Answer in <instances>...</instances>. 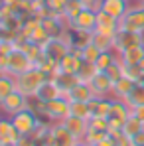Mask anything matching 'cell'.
<instances>
[{
  "mask_svg": "<svg viewBox=\"0 0 144 146\" xmlns=\"http://www.w3.org/2000/svg\"><path fill=\"white\" fill-rule=\"evenodd\" d=\"M48 79H49V77L42 71V69H38V67H32V69H28L26 73L18 75V77H14V81H16V89H18L20 93H24L28 99L36 97L38 91H40V87H42Z\"/></svg>",
  "mask_w": 144,
  "mask_h": 146,
  "instance_id": "obj_1",
  "label": "cell"
},
{
  "mask_svg": "<svg viewBox=\"0 0 144 146\" xmlns=\"http://www.w3.org/2000/svg\"><path fill=\"white\" fill-rule=\"evenodd\" d=\"M120 30L126 32H136V34H144V6L142 4H130L128 12L119 20Z\"/></svg>",
  "mask_w": 144,
  "mask_h": 146,
  "instance_id": "obj_2",
  "label": "cell"
},
{
  "mask_svg": "<svg viewBox=\"0 0 144 146\" xmlns=\"http://www.w3.org/2000/svg\"><path fill=\"white\" fill-rule=\"evenodd\" d=\"M12 122H14V126L18 128V132L22 134V136H30L36 128H38V124L42 122V119L28 107L24 111H20V113H16L14 117H10Z\"/></svg>",
  "mask_w": 144,
  "mask_h": 146,
  "instance_id": "obj_3",
  "label": "cell"
},
{
  "mask_svg": "<svg viewBox=\"0 0 144 146\" xmlns=\"http://www.w3.org/2000/svg\"><path fill=\"white\" fill-rule=\"evenodd\" d=\"M32 67H34V63L30 61V57L26 55L22 49L16 48L12 53L6 55V73L12 75V77H18V75L26 73L28 69H32Z\"/></svg>",
  "mask_w": 144,
  "mask_h": 146,
  "instance_id": "obj_4",
  "label": "cell"
},
{
  "mask_svg": "<svg viewBox=\"0 0 144 146\" xmlns=\"http://www.w3.org/2000/svg\"><path fill=\"white\" fill-rule=\"evenodd\" d=\"M28 107H30V99L26 97L24 93H20L18 89L12 91L8 97L0 103V111H2L4 115H8V117H14L16 113L24 111V109H28Z\"/></svg>",
  "mask_w": 144,
  "mask_h": 146,
  "instance_id": "obj_5",
  "label": "cell"
},
{
  "mask_svg": "<svg viewBox=\"0 0 144 146\" xmlns=\"http://www.w3.org/2000/svg\"><path fill=\"white\" fill-rule=\"evenodd\" d=\"M69 117V101L67 97H59L55 101L46 103V121L48 122H61Z\"/></svg>",
  "mask_w": 144,
  "mask_h": 146,
  "instance_id": "obj_6",
  "label": "cell"
},
{
  "mask_svg": "<svg viewBox=\"0 0 144 146\" xmlns=\"http://www.w3.org/2000/svg\"><path fill=\"white\" fill-rule=\"evenodd\" d=\"M136 46H144V34L119 30V34L115 36V51L117 53H122V51L136 48Z\"/></svg>",
  "mask_w": 144,
  "mask_h": 146,
  "instance_id": "obj_7",
  "label": "cell"
},
{
  "mask_svg": "<svg viewBox=\"0 0 144 146\" xmlns=\"http://www.w3.org/2000/svg\"><path fill=\"white\" fill-rule=\"evenodd\" d=\"M42 49H44V55L46 57H49L53 63H59L67 53H69V46L67 44H63L59 38H49L48 42L42 46Z\"/></svg>",
  "mask_w": 144,
  "mask_h": 146,
  "instance_id": "obj_8",
  "label": "cell"
},
{
  "mask_svg": "<svg viewBox=\"0 0 144 146\" xmlns=\"http://www.w3.org/2000/svg\"><path fill=\"white\" fill-rule=\"evenodd\" d=\"M77 142V136L65 128L63 122H51V146H75Z\"/></svg>",
  "mask_w": 144,
  "mask_h": 146,
  "instance_id": "obj_9",
  "label": "cell"
},
{
  "mask_svg": "<svg viewBox=\"0 0 144 146\" xmlns=\"http://www.w3.org/2000/svg\"><path fill=\"white\" fill-rule=\"evenodd\" d=\"M119 30H120V26H119V20H117V18L109 16V14L103 12V10L97 12V28H95L97 34H105V36L115 38V36L119 34Z\"/></svg>",
  "mask_w": 144,
  "mask_h": 146,
  "instance_id": "obj_10",
  "label": "cell"
},
{
  "mask_svg": "<svg viewBox=\"0 0 144 146\" xmlns=\"http://www.w3.org/2000/svg\"><path fill=\"white\" fill-rule=\"evenodd\" d=\"M49 79L51 81H55V85L61 89V93H63V97L71 91L73 87L79 83V77L75 75V73H65V71H61V67L57 65V69L49 75Z\"/></svg>",
  "mask_w": 144,
  "mask_h": 146,
  "instance_id": "obj_11",
  "label": "cell"
},
{
  "mask_svg": "<svg viewBox=\"0 0 144 146\" xmlns=\"http://www.w3.org/2000/svg\"><path fill=\"white\" fill-rule=\"evenodd\" d=\"M89 85H91L95 97H113V85H115V81H113L105 71L97 73L95 79H93Z\"/></svg>",
  "mask_w": 144,
  "mask_h": 146,
  "instance_id": "obj_12",
  "label": "cell"
},
{
  "mask_svg": "<svg viewBox=\"0 0 144 146\" xmlns=\"http://www.w3.org/2000/svg\"><path fill=\"white\" fill-rule=\"evenodd\" d=\"M0 136H2V140H4V146H16L18 144V140H20V132H18V128L14 126V122L12 119H0Z\"/></svg>",
  "mask_w": 144,
  "mask_h": 146,
  "instance_id": "obj_13",
  "label": "cell"
},
{
  "mask_svg": "<svg viewBox=\"0 0 144 146\" xmlns=\"http://www.w3.org/2000/svg\"><path fill=\"white\" fill-rule=\"evenodd\" d=\"M111 109H113V97H93L89 101V111L91 117H111Z\"/></svg>",
  "mask_w": 144,
  "mask_h": 146,
  "instance_id": "obj_14",
  "label": "cell"
},
{
  "mask_svg": "<svg viewBox=\"0 0 144 146\" xmlns=\"http://www.w3.org/2000/svg\"><path fill=\"white\" fill-rule=\"evenodd\" d=\"M128 8H130V2L126 0H101V10L117 20H120L128 12Z\"/></svg>",
  "mask_w": 144,
  "mask_h": 146,
  "instance_id": "obj_15",
  "label": "cell"
},
{
  "mask_svg": "<svg viewBox=\"0 0 144 146\" xmlns=\"http://www.w3.org/2000/svg\"><path fill=\"white\" fill-rule=\"evenodd\" d=\"M65 97H67L69 103H77V101H79V103H89L91 99L95 97V93H93V89H91L89 83H81V81H79Z\"/></svg>",
  "mask_w": 144,
  "mask_h": 146,
  "instance_id": "obj_16",
  "label": "cell"
},
{
  "mask_svg": "<svg viewBox=\"0 0 144 146\" xmlns=\"http://www.w3.org/2000/svg\"><path fill=\"white\" fill-rule=\"evenodd\" d=\"M63 124H65V128L77 136V140H83L85 138V134H87V130H89V121H85V119H79V117H65L63 119Z\"/></svg>",
  "mask_w": 144,
  "mask_h": 146,
  "instance_id": "obj_17",
  "label": "cell"
},
{
  "mask_svg": "<svg viewBox=\"0 0 144 146\" xmlns=\"http://www.w3.org/2000/svg\"><path fill=\"white\" fill-rule=\"evenodd\" d=\"M59 97H63L61 89L55 85V81L48 79V81L40 87L38 95H36L34 99H38V101H42V103H49V101H55V99H59Z\"/></svg>",
  "mask_w": 144,
  "mask_h": 146,
  "instance_id": "obj_18",
  "label": "cell"
},
{
  "mask_svg": "<svg viewBox=\"0 0 144 146\" xmlns=\"http://www.w3.org/2000/svg\"><path fill=\"white\" fill-rule=\"evenodd\" d=\"M71 28L87 30V32H95V28H97V12H93V10H83V12L73 20Z\"/></svg>",
  "mask_w": 144,
  "mask_h": 146,
  "instance_id": "obj_19",
  "label": "cell"
},
{
  "mask_svg": "<svg viewBox=\"0 0 144 146\" xmlns=\"http://www.w3.org/2000/svg\"><path fill=\"white\" fill-rule=\"evenodd\" d=\"M89 44H93V32L79 30V28H71V48L85 49Z\"/></svg>",
  "mask_w": 144,
  "mask_h": 146,
  "instance_id": "obj_20",
  "label": "cell"
},
{
  "mask_svg": "<svg viewBox=\"0 0 144 146\" xmlns=\"http://www.w3.org/2000/svg\"><path fill=\"white\" fill-rule=\"evenodd\" d=\"M136 83L134 81H130L128 77H120L119 81H115V85H113V99H119V101H124V99L128 97V93L132 91V87H134Z\"/></svg>",
  "mask_w": 144,
  "mask_h": 146,
  "instance_id": "obj_21",
  "label": "cell"
},
{
  "mask_svg": "<svg viewBox=\"0 0 144 146\" xmlns=\"http://www.w3.org/2000/svg\"><path fill=\"white\" fill-rule=\"evenodd\" d=\"M119 57L124 65H138L144 59V46H136V48L126 49V51L119 53Z\"/></svg>",
  "mask_w": 144,
  "mask_h": 146,
  "instance_id": "obj_22",
  "label": "cell"
},
{
  "mask_svg": "<svg viewBox=\"0 0 144 146\" xmlns=\"http://www.w3.org/2000/svg\"><path fill=\"white\" fill-rule=\"evenodd\" d=\"M85 61L81 59V57H77L75 53H71V49H69V53L59 61V67H61V71H65V73H75L77 75V71L81 69V65H83Z\"/></svg>",
  "mask_w": 144,
  "mask_h": 146,
  "instance_id": "obj_23",
  "label": "cell"
},
{
  "mask_svg": "<svg viewBox=\"0 0 144 146\" xmlns=\"http://www.w3.org/2000/svg\"><path fill=\"white\" fill-rule=\"evenodd\" d=\"M128 117H130V107H128L124 101L113 99V109H111V117H109V119L119 121V122H124Z\"/></svg>",
  "mask_w": 144,
  "mask_h": 146,
  "instance_id": "obj_24",
  "label": "cell"
},
{
  "mask_svg": "<svg viewBox=\"0 0 144 146\" xmlns=\"http://www.w3.org/2000/svg\"><path fill=\"white\" fill-rule=\"evenodd\" d=\"M12 91H16V81L8 73H0V103L8 97Z\"/></svg>",
  "mask_w": 144,
  "mask_h": 146,
  "instance_id": "obj_25",
  "label": "cell"
},
{
  "mask_svg": "<svg viewBox=\"0 0 144 146\" xmlns=\"http://www.w3.org/2000/svg\"><path fill=\"white\" fill-rule=\"evenodd\" d=\"M140 130H144V124L138 121L136 117H132V115H130V117L124 121V124H122V134H124V136H128V138L136 136Z\"/></svg>",
  "mask_w": 144,
  "mask_h": 146,
  "instance_id": "obj_26",
  "label": "cell"
},
{
  "mask_svg": "<svg viewBox=\"0 0 144 146\" xmlns=\"http://www.w3.org/2000/svg\"><path fill=\"white\" fill-rule=\"evenodd\" d=\"M124 103H126L130 109H134V107H138V105H144V85L136 83V85L132 87V91L128 93V97L124 99Z\"/></svg>",
  "mask_w": 144,
  "mask_h": 146,
  "instance_id": "obj_27",
  "label": "cell"
},
{
  "mask_svg": "<svg viewBox=\"0 0 144 146\" xmlns=\"http://www.w3.org/2000/svg\"><path fill=\"white\" fill-rule=\"evenodd\" d=\"M117 59H119V53L117 51H103L99 55V59L95 61V65H97L99 71H107L113 63H117Z\"/></svg>",
  "mask_w": 144,
  "mask_h": 146,
  "instance_id": "obj_28",
  "label": "cell"
},
{
  "mask_svg": "<svg viewBox=\"0 0 144 146\" xmlns=\"http://www.w3.org/2000/svg\"><path fill=\"white\" fill-rule=\"evenodd\" d=\"M93 44H95L101 51H115V38H111V36L93 32Z\"/></svg>",
  "mask_w": 144,
  "mask_h": 146,
  "instance_id": "obj_29",
  "label": "cell"
},
{
  "mask_svg": "<svg viewBox=\"0 0 144 146\" xmlns=\"http://www.w3.org/2000/svg\"><path fill=\"white\" fill-rule=\"evenodd\" d=\"M18 49H22V51H24L26 55L30 57V61H32L34 65H36V61H38V59L44 55V49H42V46H38V44H32V42H24V44H22V46H20Z\"/></svg>",
  "mask_w": 144,
  "mask_h": 146,
  "instance_id": "obj_30",
  "label": "cell"
},
{
  "mask_svg": "<svg viewBox=\"0 0 144 146\" xmlns=\"http://www.w3.org/2000/svg\"><path fill=\"white\" fill-rule=\"evenodd\" d=\"M99 73V69H97V65L95 63H83L81 65V69L77 71V77H79V81L81 83H91L93 79H95V75Z\"/></svg>",
  "mask_w": 144,
  "mask_h": 146,
  "instance_id": "obj_31",
  "label": "cell"
},
{
  "mask_svg": "<svg viewBox=\"0 0 144 146\" xmlns=\"http://www.w3.org/2000/svg\"><path fill=\"white\" fill-rule=\"evenodd\" d=\"M69 115L71 117H79V119H85L89 121L91 119V111H89V103H69Z\"/></svg>",
  "mask_w": 144,
  "mask_h": 146,
  "instance_id": "obj_32",
  "label": "cell"
},
{
  "mask_svg": "<svg viewBox=\"0 0 144 146\" xmlns=\"http://www.w3.org/2000/svg\"><path fill=\"white\" fill-rule=\"evenodd\" d=\"M49 130H51V122L42 121L40 124H38V128H36V130H34V132H32L30 136H32V140H34L36 144L40 146L42 142H44V138H46V136L49 134Z\"/></svg>",
  "mask_w": 144,
  "mask_h": 146,
  "instance_id": "obj_33",
  "label": "cell"
},
{
  "mask_svg": "<svg viewBox=\"0 0 144 146\" xmlns=\"http://www.w3.org/2000/svg\"><path fill=\"white\" fill-rule=\"evenodd\" d=\"M83 10H85V8L81 6V2H79V0H69V4H67V8H65V12H63V14H65V18H67V20L71 22V26H73V20H75Z\"/></svg>",
  "mask_w": 144,
  "mask_h": 146,
  "instance_id": "obj_34",
  "label": "cell"
},
{
  "mask_svg": "<svg viewBox=\"0 0 144 146\" xmlns=\"http://www.w3.org/2000/svg\"><path fill=\"white\" fill-rule=\"evenodd\" d=\"M107 136H109V132H105V130L89 128V130H87V134H85V138H83V142H87L89 146H95V144H99L103 138H107Z\"/></svg>",
  "mask_w": 144,
  "mask_h": 146,
  "instance_id": "obj_35",
  "label": "cell"
},
{
  "mask_svg": "<svg viewBox=\"0 0 144 146\" xmlns=\"http://www.w3.org/2000/svg\"><path fill=\"white\" fill-rule=\"evenodd\" d=\"M69 0H46V6L51 12V16H57V14H63L65 8H67Z\"/></svg>",
  "mask_w": 144,
  "mask_h": 146,
  "instance_id": "obj_36",
  "label": "cell"
},
{
  "mask_svg": "<svg viewBox=\"0 0 144 146\" xmlns=\"http://www.w3.org/2000/svg\"><path fill=\"white\" fill-rule=\"evenodd\" d=\"M122 77H128L130 81L138 83V79L142 77V69L138 65H124L122 63Z\"/></svg>",
  "mask_w": 144,
  "mask_h": 146,
  "instance_id": "obj_37",
  "label": "cell"
},
{
  "mask_svg": "<svg viewBox=\"0 0 144 146\" xmlns=\"http://www.w3.org/2000/svg\"><path fill=\"white\" fill-rule=\"evenodd\" d=\"M101 53H103V51L97 48L95 44H89L87 48L83 49V61H87V63H95Z\"/></svg>",
  "mask_w": 144,
  "mask_h": 146,
  "instance_id": "obj_38",
  "label": "cell"
},
{
  "mask_svg": "<svg viewBox=\"0 0 144 146\" xmlns=\"http://www.w3.org/2000/svg\"><path fill=\"white\" fill-rule=\"evenodd\" d=\"M48 40H49V34L46 32V28H44V26H40V28H38V30H36V32L30 36V40H28V42L38 44V46H44Z\"/></svg>",
  "mask_w": 144,
  "mask_h": 146,
  "instance_id": "obj_39",
  "label": "cell"
},
{
  "mask_svg": "<svg viewBox=\"0 0 144 146\" xmlns=\"http://www.w3.org/2000/svg\"><path fill=\"white\" fill-rule=\"evenodd\" d=\"M89 128L109 132V119H105V117H91L89 119Z\"/></svg>",
  "mask_w": 144,
  "mask_h": 146,
  "instance_id": "obj_40",
  "label": "cell"
},
{
  "mask_svg": "<svg viewBox=\"0 0 144 146\" xmlns=\"http://www.w3.org/2000/svg\"><path fill=\"white\" fill-rule=\"evenodd\" d=\"M105 73H107L113 81H119L120 77H122V61H120V57L117 59V63H113V65H111Z\"/></svg>",
  "mask_w": 144,
  "mask_h": 146,
  "instance_id": "obj_41",
  "label": "cell"
},
{
  "mask_svg": "<svg viewBox=\"0 0 144 146\" xmlns=\"http://www.w3.org/2000/svg\"><path fill=\"white\" fill-rule=\"evenodd\" d=\"M81 6L85 10H93V12H99L101 10V0H79Z\"/></svg>",
  "mask_w": 144,
  "mask_h": 146,
  "instance_id": "obj_42",
  "label": "cell"
},
{
  "mask_svg": "<svg viewBox=\"0 0 144 146\" xmlns=\"http://www.w3.org/2000/svg\"><path fill=\"white\" fill-rule=\"evenodd\" d=\"M130 115H132V117H136V119L144 124V105H138V107L130 109Z\"/></svg>",
  "mask_w": 144,
  "mask_h": 146,
  "instance_id": "obj_43",
  "label": "cell"
},
{
  "mask_svg": "<svg viewBox=\"0 0 144 146\" xmlns=\"http://www.w3.org/2000/svg\"><path fill=\"white\" fill-rule=\"evenodd\" d=\"M130 142H132V146H144V130H140L136 136H132Z\"/></svg>",
  "mask_w": 144,
  "mask_h": 146,
  "instance_id": "obj_44",
  "label": "cell"
},
{
  "mask_svg": "<svg viewBox=\"0 0 144 146\" xmlns=\"http://www.w3.org/2000/svg\"><path fill=\"white\" fill-rule=\"evenodd\" d=\"M115 140H117V146H132L130 138H128V136H124V134H119Z\"/></svg>",
  "mask_w": 144,
  "mask_h": 146,
  "instance_id": "obj_45",
  "label": "cell"
},
{
  "mask_svg": "<svg viewBox=\"0 0 144 146\" xmlns=\"http://www.w3.org/2000/svg\"><path fill=\"white\" fill-rule=\"evenodd\" d=\"M95 146H117V140H115V136H107V138H103L99 144H95Z\"/></svg>",
  "mask_w": 144,
  "mask_h": 146,
  "instance_id": "obj_46",
  "label": "cell"
},
{
  "mask_svg": "<svg viewBox=\"0 0 144 146\" xmlns=\"http://www.w3.org/2000/svg\"><path fill=\"white\" fill-rule=\"evenodd\" d=\"M0 73H6V55L0 53Z\"/></svg>",
  "mask_w": 144,
  "mask_h": 146,
  "instance_id": "obj_47",
  "label": "cell"
},
{
  "mask_svg": "<svg viewBox=\"0 0 144 146\" xmlns=\"http://www.w3.org/2000/svg\"><path fill=\"white\" fill-rule=\"evenodd\" d=\"M75 146H89V144H87V142H83V140H79V142H77Z\"/></svg>",
  "mask_w": 144,
  "mask_h": 146,
  "instance_id": "obj_48",
  "label": "cell"
},
{
  "mask_svg": "<svg viewBox=\"0 0 144 146\" xmlns=\"http://www.w3.org/2000/svg\"><path fill=\"white\" fill-rule=\"evenodd\" d=\"M138 67H140V69H142V73H144V59L140 61V63H138Z\"/></svg>",
  "mask_w": 144,
  "mask_h": 146,
  "instance_id": "obj_49",
  "label": "cell"
},
{
  "mask_svg": "<svg viewBox=\"0 0 144 146\" xmlns=\"http://www.w3.org/2000/svg\"><path fill=\"white\" fill-rule=\"evenodd\" d=\"M138 83H140V85H144V73H142V77L138 79Z\"/></svg>",
  "mask_w": 144,
  "mask_h": 146,
  "instance_id": "obj_50",
  "label": "cell"
},
{
  "mask_svg": "<svg viewBox=\"0 0 144 146\" xmlns=\"http://www.w3.org/2000/svg\"><path fill=\"white\" fill-rule=\"evenodd\" d=\"M0 146H4V140H2V136H0Z\"/></svg>",
  "mask_w": 144,
  "mask_h": 146,
  "instance_id": "obj_51",
  "label": "cell"
},
{
  "mask_svg": "<svg viewBox=\"0 0 144 146\" xmlns=\"http://www.w3.org/2000/svg\"><path fill=\"white\" fill-rule=\"evenodd\" d=\"M136 2H138V4H142V6H144V0H136Z\"/></svg>",
  "mask_w": 144,
  "mask_h": 146,
  "instance_id": "obj_52",
  "label": "cell"
},
{
  "mask_svg": "<svg viewBox=\"0 0 144 146\" xmlns=\"http://www.w3.org/2000/svg\"><path fill=\"white\" fill-rule=\"evenodd\" d=\"M26 2H32V0H26Z\"/></svg>",
  "mask_w": 144,
  "mask_h": 146,
  "instance_id": "obj_53",
  "label": "cell"
},
{
  "mask_svg": "<svg viewBox=\"0 0 144 146\" xmlns=\"http://www.w3.org/2000/svg\"><path fill=\"white\" fill-rule=\"evenodd\" d=\"M126 2H132V0H126Z\"/></svg>",
  "mask_w": 144,
  "mask_h": 146,
  "instance_id": "obj_54",
  "label": "cell"
},
{
  "mask_svg": "<svg viewBox=\"0 0 144 146\" xmlns=\"http://www.w3.org/2000/svg\"><path fill=\"white\" fill-rule=\"evenodd\" d=\"M0 119H2V115H0Z\"/></svg>",
  "mask_w": 144,
  "mask_h": 146,
  "instance_id": "obj_55",
  "label": "cell"
}]
</instances>
